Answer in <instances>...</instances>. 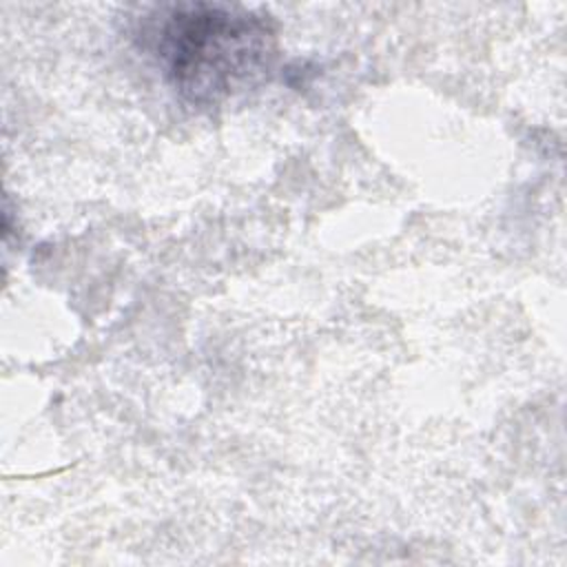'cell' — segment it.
<instances>
[{
    "label": "cell",
    "instance_id": "1",
    "mask_svg": "<svg viewBox=\"0 0 567 567\" xmlns=\"http://www.w3.org/2000/svg\"><path fill=\"white\" fill-rule=\"evenodd\" d=\"M137 40L166 84L193 106H217L257 86L277 60L270 16L244 7H155L140 20Z\"/></svg>",
    "mask_w": 567,
    "mask_h": 567
}]
</instances>
